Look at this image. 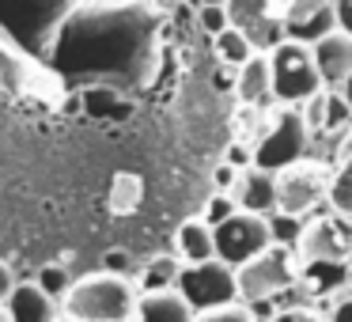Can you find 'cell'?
Segmentation results:
<instances>
[{"label": "cell", "instance_id": "9c48e42d", "mask_svg": "<svg viewBox=\"0 0 352 322\" xmlns=\"http://www.w3.org/2000/svg\"><path fill=\"white\" fill-rule=\"evenodd\" d=\"M212 243H216V258L223 266L239 269L246 266L250 258H258L261 250L273 246V231H269V216H254V213H243L239 208L235 216L212 228Z\"/></svg>", "mask_w": 352, "mask_h": 322}, {"label": "cell", "instance_id": "5b68a950", "mask_svg": "<svg viewBox=\"0 0 352 322\" xmlns=\"http://www.w3.org/2000/svg\"><path fill=\"white\" fill-rule=\"evenodd\" d=\"M299 281V258L292 246H269L258 258H250L246 266L235 269V288H239V303H261V299H273L280 292L296 288Z\"/></svg>", "mask_w": 352, "mask_h": 322}, {"label": "cell", "instance_id": "52a82bcc", "mask_svg": "<svg viewBox=\"0 0 352 322\" xmlns=\"http://www.w3.org/2000/svg\"><path fill=\"white\" fill-rule=\"evenodd\" d=\"M269 72H273V99L284 103V107L311 103L314 95L322 92L311 46H299V42H280V46H273L269 50Z\"/></svg>", "mask_w": 352, "mask_h": 322}, {"label": "cell", "instance_id": "cb8c5ba5", "mask_svg": "<svg viewBox=\"0 0 352 322\" xmlns=\"http://www.w3.org/2000/svg\"><path fill=\"white\" fill-rule=\"evenodd\" d=\"M34 284H38L46 296H54L57 303H61L65 292L72 288V277H69V269H65V266H57V261H54V266H42L38 273H34Z\"/></svg>", "mask_w": 352, "mask_h": 322}, {"label": "cell", "instance_id": "ab89813d", "mask_svg": "<svg viewBox=\"0 0 352 322\" xmlns=\"http://www.w3.org/2000/svg\"><path fill=\"white\" fill-rule=\"evenodd\" d=\"M349 273H352V254H349Z\"/></svg>", "mask_w": 352, "mask_h": 322}, {"label": "cell", "instance_id": "30bf717a", "mask_svg": "<svg viewBox=\"0 0 352 322\" xmlns=\"http://www.w3.org/2000/svg\"><path fill=\"white\" fill-rule=\"evenodd\" d=\"M292 250H296L299 266H303V261H349L352 220H344V216H337V213L303 220V231H299Z\"/></svg>", "mask_w": 352, "mask_h": 322}, {"label": "cell", "instance_id": "ffe728a7", "mask_svg": "<svg viewBox=\"0 0 352 322\" xmlns=\"http://www.w3.org/2000/svg\"><path fill=\"white\" fill-rule=\"evenodd\" d=\"M307 125L314 129H341L344 122H352V110L349 103L341 99V92H318L311 99V110H303Z\"/></svg>", "mask_w": 352, "mask_h": 322}, {"label": "cell", "instance_id": "d4e9b609", "mask_svg": "<svg viewBox=\"0 0 352 322\" xmlns=\"http://www.w3.org/2000/svg\"><path fill=\"white\" fill-rule=\"evenodd\" d=\"M239 213V205H235V197H231V193H208V201H205V216H201V220L208 224V228H220L223 220H228V216H235Z\"/></svg>", "mask_w": 352, "mask_h": 322}, {"label": "cell", "instance_id": "d6a6232c", "mask_svg": "<svg viewBox=\"0 0 352 322\" xmlns=\"http://www.w3.org/2000/svg\"><path fill=\"white\" fill-rule=\"evenodd\" d=\"M223 163H231L235 171H246V167H250V148L231 144V148H228V160H223Z\"/></svg>", "mask_w": 352, "mask_h": 322}, {"label": "cell", "instance_id": "44dd1931", "mask_svg": "<svg viewBox=\"0 0 352 322\" xmlns=\"http://www.w3.org/2000/svg\"><path fill=\"white\" fill-rule=\"evenodd\" d=\"M178 273H182V261L175 258V254H160V258H152L144 269H140L137 277V296H144V292H170L178 281Z\"/></svg>", "mask_w": 352, "mask_h": 322}, {"label": "cell", "instance_id": "6da1fadb", "mask_svg": "<svg viewBox=\"0 0 352 322\" xmlns=\"http://www.w3.org/2000/svg\"><path fill=\"white\" fill-rule=\"evenodd\" d=\"M167 12L160 0H84L50 50V69L76 87L137 92L155 76Z\"/></svg>", "mask_w": 352, "mask_h": 322}, {"label": "cell", "instance_id": "4dcf8cb0", "mask_svg": "<svg viewBox=\"0 0 352 322\" xmlns=\"http://www.w3.org/2000/svg\"><path fill=\"white\" fill-rule=\"evenodd\" d=\"M326 322H352V288H344L341 296L333 299V307H329Z\"/></svg>", "mask_w": 352, "mask_h": 322}, {"label": "cell", "instance_id": "d6986e66", "mask_svg": "<svg viewBox=\"0 0 352 322\" xmlns=\"http://www.w3.org/2000/svg\"><path fill=\"white\" fill-rule=\"evenodd\" d=\"M175 246H178V258H182L186 266H201V261H212V258H216L212 228H208L201 216H193V220H182V224H178Z\"/></svg>", "mask_w": 352, "mask_h": 322}, {"label": "cell", "instance_id": "8d00e7d4", "mask_svg": "<svg viewBox=\"0 0 352 322\" xmlns=\"http://www.w3.org/2000/svg\"><path fill=\"white\" fill-rule=\"evenodd\" d=\"M201 4H212V8H223V4H228V0H201Z\"/></svg>", "mask_w": 352, "mask_h": 322}, {"label": "cell", "instance_id": "83f0119b", "mask_svg": "<svg viewBox=\"0 0 352 322\" xmlns=\"http://www.w3.org/2000/svg\"><path fill=\"white\" fill-rule=\"evenodd\" d=\"M197 27L216 39V34L228 31V12H223V8H212V4H197Z\"/></svg>", "mask_w": 352, "mask_h": 322}, {"label": "cell", "instance_id": "484cf974", "mask_svg": "<svg viewBox=\"0 0 352 322\" xmlns=\"http://www.w3.org/2000/svg\"><path fill=\"white\" fill-rule=\"evenodd\" d=\"M193 322H258L250 303H228V307H216V311H201Z\"/></svg>", "mask_w": 352, "mask_h": 322}, {"label": "cell", "instance_id": "d590c367", "mask_svg": "<svg viewBox=\"0 0 352 322\" xmlns=\"http://www.w3.org/2000/svg\"><path fill=\"white\" fill-rule=\"evenodd\" d=\"M341 99H344V103H349V110H352V76H349V80H344V87H341Z\"/></svg>", "mask_w": 352, "mask_h": 322}, {"label": "cell", "instance_id": "f35d334b", "mask_svg": "<svg viewBox=\"0 0 352 322\" xmlns=\"http://www.w3.org/2000/svg\"><path fill=\"white\" fill-rule=\"evenodd\" d=\"M273 4H280V8H284V4H288V0H273Z\"/></svg>", "mask_w": 352, "mask_h": 322}, {"label": "cell", "instance_id": "ac0fdd59", "mask_svg": "<svg viewBox=\"0 0 352 322\" xmlns=\"http://www.w3.org/2000/svg\"><path fill=\"white\" fill-rule=\"evenodd\" d=\"M349 261H303L299 266V288L307 296H333V292H344L349 284Z\"/></svg>", "mask_w": 352, "mask_h": 322}, {"label": "cell", "instance_id": "4fadbf2b", "mask_svg": "<svg viewBox=\"0 0 352 322\" xmlns=\"http://www.w3.org/2000/svg\"><path fill=\"white\" fill-rule=\"evenodd\" d=\"M311 57H314V72L322 80V92H341L344 80L352 76V39L341 31L326 34L311 46Z\"/></svg>", "mask_w": 352, "mask_h": 322}, {"label": "cell", "instance_id": "8992f818", "mask_svg": "<svg viewBox=\"0 0 352 322\" xmlns=\"http://www.w3.org/2000/svg\"><path fill=\"white\" fill-rule=\"evenodd\" d=\"M329 182H333V171L322 160H299L276 171V213L296 220L311 216L329 197Z\"/></svg>", "mask_w": 352, "mask_h": 322}, {"label": "cell", "instance_id": "ba28073f", "mask_svg": "<svg viewBox=\"0 0 352 322\" xmlns=\"http://www.w3.org/2000/svg\"><path fill=\"white\" fill-rule=\"evenodd\" d=\"M175 292L190 303L193 314L201 311H216V307L239 303V288H235V269L223 266L220 258L201 261V266H182L175 281Z\"/></svg>", "mask_w": 352, "mask_h": 322}, {"label": "cell", "instance_id": "e0dca14e", "mask_svg": "<svg viewBox=\"0 0 352 322\" xmlns=\"http://www.w3.org/2000/svg\"><path fill=\"white\" fill-rule=\"evenodd\" d=\"M193 319L197 314L190 311V303L175 288L144 292V296H137V311H133V322H193Z\"/></svg>", "mask_w": 352, "mask_h": 322}, {"label": "cell", "instance_id": "9a60e30c", "mask_svg": "<svg viewBox=\"0 0 352 322\" xmlns=\"http://www.w3.org/2000/svg\"><path fill=\"white\" fill-rule=\"evenodd\" d=\"M231 197H235V205L243 208V213L273 216V213H276V175L258 171V167H246L243 175H239Z\"/></svg>", "mask_w": 352, "mask_h": 322}, {"label": "cell", "instance_id": "8fae6325", "mask_svg": "<svg viewBox=\"0 0 352 322\" xmlns=\"http://www.w3.org/2000/svg\"><path fill=\"white\" fill-rule=\"evenodd\" d=\"M223 12H228V27L250 42L254 54H269L284 42L280 4H273V0H228Z\"/></svg>", "mask_w": 352, "mask_h": 322}, {"label": "cell", "instance_id": "836d02e7", "mask_svg": "<svg viewBox=\"0 0 352 322\" xmlns=\"http://www.w3.org/2000/svg\"><path fill=\"white\" fill-rule=\"evenodd\" d=\"M107 273H114V277H125V273H129V254H107Z\"/></svg>", "mask_w": 352, "mask_h": 322}, {"label": "cell", "instance_id": "e575fe53", "mask_svg": "<svg viewBox=\"0 0 352 322\" xmlns=\"http://www.w3.org/2000/svg\"><path fill=\"white\" fill-rule=\"evenodd\" d=\"M16 288V277H12V266L4 258H0V307H4V299H8V292Z\"/></svg>", "mask_w": 352, "mask_h": 322}, {"label": "cell", "instance_id": "f546056e", "mask_svg": "<svg viewBox=\"0 0 352 322\" xmlns=\"http://www.w3.org/2000/svg\"><path fill=\"white\" fill-rule=\"evenodd\" d=\"M239 175H243V171H235L231 163H220V167L212 171V186H216V193H231V190H235V182H239Z\"/></svg>", "mask_w": 352, "mask_h": 322}, {"label": "cell", "instance_id": "603a6c76", "mask_svg": "<svg viewBox=\"0 0 352 322\" xmlns=\"http://www.w3.org/2000/svg\"><path fill=\"white\" fill-rule=\"evenodd\" d=\"M212 42H216V57H220V65H228V69H243V65L254 57V46L239 31H231V27L223 34H216Z\"/></svg>", "mask_w": 352, "mask_h": 322}, {"label": "cell", "instance_id": "60d3db41", "mask_svg": "<svg viewBox=\"0 0 352 322\" xmlns=\"http://www.w3.org/2000/svg\"><path fill=\"white\" fill-rule=\"evenodd\" d=\"M160 4H163V0H160Z\"/></svg>", "mask_w": 352, "mask_h": 322}, {"label": "cell", "instance_id": "277c9868", "mask_svg": "<svg viewBox=\"0 0 352 322\" xmlns=\"http://www.w3.org/2000/svg\"><path fill=\"white\" fill-rule=\"evenodd\" d=\"M311 137L314 133H311V125H307L303 110L284 107L280 114H276V122L269 125L265 133H258V140H254V148H250V167L276 175V171L307 160V152H311Z\"/></svg>", "mask_w": 352, "mask_h": 322}, {"label": "cell", "instance_id": "7c38bea8", "mask_svg": "<svg viewBox=\"0 0 352 322\" xmlns=\"http://www.w3.org/2000/svg\"><path fill=\"white\" fill-rule=\"evenodd\" d=\"M280 23H284V42L314 46L318 39L337 31L333 0H288L280 8Z\"/></svg>", "mask_w": 352, "mask_h": 322}, {"label": "cell", "instance_id": "f1b7e54d", "mask_svg": "<svg viewBox=\"0 0 352 322\" xmlns=\"http://www.w3.org/2000/svg\"><path fill=\"white\" fill-rule=\"evenodd\" d=\"M265 322H326V314L314 311V307H284V311H276Z\"/></svg>", "mask_w": 352, "mask_h": 322}, {"label": "cell", "instance_id": "3957f363", "mask_svg": "<svg viewBox=\"0 0 352 322\" xmlns=\"http://www.w3.org/2000/svg\"><path fill=\"white\" fill-rule=\"evenodd\" d=\"M61 311L72 322H133L137 311V284L129 277L114 273H91L72 281L65 292Z\"/></svg>", "mask_w": 352, "mask_h": 322}, {"label": "cell", "instance_id": "2e32d148", "mask_svg": "<svg viewBox=\"0 0 352 322\" xmlns=\"http://www.w3.org/2000/svg\"><path fill=\"white\" fill-rule=\"evenodd\" d=\"M243 107H265L273 99V72H269V54H254L243 69L235 72V87Z\"/></svg>", "mask_w": 352, "mask_h": 322}, {"label": "cell", "instance_id": "4316f807", "mask_svg": "<svg viewBox=\"0 0 352 322\" xmlns=\"http://www.w3.org/2000/svg\"><path fill=\"white\" fill-rule=\"evenodd\" d=\"M269 231H273V243H276V246H296L299 231H303V220L273 213V216H269Z\"/></svg>", "mask_w": 352, "mask_h": 322}, {"label": "cell", "instance_id": "1f68e13d", "mask_svg": "<svg viewBox=\"0 0 352 322\" xmlns=\"http://www.w3.org/2000/svg\"><path fill=\"white\" fill-rule=\"evenodd\" d=\"M333 16H337V31L352 39V0H333Z\"/></svg>", "mask_w": 352, "mask_h": 322}, {"label": "cell", "instance_id": "7402d4cb", "mask_svg": "<svg viewBox=\"0 0 352 322\" xmlns=\"http://www.w3.org/2000/svg\"><path fill=\"white\" fill-rule=\"evenodd\" d=\"M329 205H333L337 216H344V220H352V152L341 160V167H337L333 182H329Z\"/></svg>", "mask_w": 352, "mask_h": 322}, {"label": "cell", "instance_id": "74e56055", "mask_svg": "<svg viewBox=\"0 0 352 322\" xmlns=\"http://www.w3.org/2000/svg\"><path fill=\"white\" fill-rule=\"evenodd\" d=\"M0 322H12V319H8V311H4V307H0Z\"/></svg>", "mask_w": 352, "mask_h": 322}, {"label": "cell", "instance_id": "5bb4252c", "mask_svg": "<svg viewBox=\"0 0 352 322\" xmlns=\"http://www.w3.org/2000/svg\"><path fill=\"white\" fill-rule=\"evenodd\" d=\"M4 311H8L12 322H57L61 303H57L54 296H46L34 281H23V284H16V288L8 292Z\"/></svg>", "mask_w": 352, "mask_h": 322}, {"label": "cell", "instance_id": "7a4b0ae2", "mask_svg": "<svg viewBox=\"0 0 352 322\" xmlns=\"http://www.w3.org/2000/svg\"><path fill=\"white\" fill-rule=\"evenodd\" d=\"M84 0H0V39L46 65L65 19Z\"/></svg>", "mask_w": 352, "mask_h": 322}]
</instances>
